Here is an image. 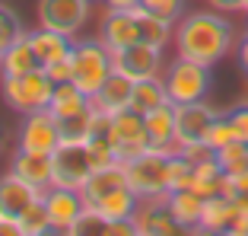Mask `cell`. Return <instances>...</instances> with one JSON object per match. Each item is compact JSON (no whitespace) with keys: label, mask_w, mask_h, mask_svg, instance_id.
Here are the masks:
<instances>
[{"label":"cell","mask_w":248,"mask_h":236,"mask_svg":"<svg viewBox=\"0 0 248 236\" xmlns=\"http://www.w3.org/2000/svg\"><path fill=\"white\" fill-rule=\"evenodd\" d=\"M169 211H172V217H175L188 233H194L197 223H201L204 198H201L194 188H175V192H169Z\"/></svg>","instance_id":"24"},{"label":"cell","mask_w":248,"mask_h":236,"mask_svg":"<svg viewBox=\"0 0 248 236\" xmlns=\"http://www.w3.org/2000/svg\"><path fill=\"white\" fill-rule=\"evenodd\" d=\"M178 58H191L201 64H217L232 48V26L217 13H188L175 26Z\"/></svg>","instance_id":"1"},{"label":"cell","mask_w":248,"mask_h":236,"mask_svg":"<svg viewBox=\"0 0 248 236\" xmlns=\"http://www.w3.org/2000/svg\"><path fill=\"white\" fill-rule=\"evenodd\" d=\"M54 163V188H73L83 192L86 179L93 176V156H89V137H61L58 150L51 153Z\"/></svg>","instance_id":"2"},{"label":"cell","mask_w":248,"mask_h":236,"mask_svg":"<svg viewBox=\"0 0 248 236\" xmlns=\"http://www.w3.org/2000/svg\"><path fill=\"white\" fill-rule=\"evenodd\" d=\"M140 0H108V10H134Z\"/></svg>","instance_id":"39"},{"label":"cell","mask_w":248,"mask_h":236,"mask_svg":"<svg viewBox=\"0 0 248 236\" xmlns=\"http://www.w3.org/2000/svg\"><path fill=\"white\" fill-rule=\"evenodd\" d=\"M162 64V48L150 42H134L121 51H111V67L118 74L131 77V80H146V77H156Z\"/></svg>","instance_id":"11"},{"label":"cell","mask_w":248,"mask_h":236,"mask_svg":"<svg viewBox=\"0 0 248 236\" xmlns=\"http://www.w3.org/2000/svg\"><path fill=\"white\" fill-rule=\"evenodd\" d=\"M217 163L223 166V172H229V176H239V172L248 169V144L245 140H232V144H226V147L217 150Z\"/></svg>","instance_id":"29"},{"label":"cell","mask_w":248,"mask_h":236,"mask_svg":"<svg viewBox=\"0 0 248 236\" xmlns=\"http://www.w3.org/2000/svg\"><path fill=\"white\" fill-rule=\"evenodd\" d=\"M108 236H137L134 217H127V220H108Z\"/></svg>","instance_id":"37"},{"label":"cell","mask_w":248,"mask_h":236,"mask_svg":"<svg viewBox=\"0 0 248 236\" xmlns=\"http://www.w3.org/2000/svg\"><path fill=\"white\" fill-rule=\"evenodd\" d=\"M22 35H26V29H22L19 16H16L13 10L0 7V54L7 51V48L16 42V38H22Z\"/></svg>","instance_id":"32"},{"label":"cell","mask_w":248,"mask_h":236,"mask_svg":"<svg viewBox=\"0 0 248 236\" xmlns=\"http://www.w3.org/2000/svg\"><path fill=\"white\" fill-rule=\"evenodd\" d=\"M235 217H239L235 198H226V195H210V198H204L201 223H197L194 233H226L229 223H232Z\"/></svg>","instance_id":"19"},{"label":"cell","mask_w":248,"mask_h":236,"mask_svg":"<svg viewBox=\"0 0 248 236\" xmlns=\"http://www.w3.org/2000/svg\"><path fill=\"white\" fill-rule=\"evenodd\" d=\"M42 188L29 185L26 179H19L16 172H7V176L0 179V214L7 217H19L26 207L32 204L35 198H42Z\"/></svg>","instance_id":"17"},{"label":"cell","mask_w":248,"mask_h":236,"mask_svg":"<svg viewBox=\"0 0 248 236\" xmlns=\"http://www.w3.org/2000/svg\"><path fill=\"white\" fill-rule=\"evenodd\" d=\"M150 13H156V16H162V19H169V22H175L178 16H182V0H140Z\"/></svg>","instance_id":"34"},{"label":"cell","mask_w":248,"mask_h":236,"mask_svg":"<svg viewBox=\"0 0 248 236\" xmlns=\"http://www.w3.org/2000/svg\"><path fill=\"white\" fill-rule=\"evenodd\" d=\"M124 166H127V185H131L140 198L169 192V153L150 147L146 153L127 160Z\"/></svg>","instance_id":"6"},{"label":"cell","mask_w":248,"mask_h":236,"mask_svg":"<svg viewBox=\"0 0 248 236\" xmlns=\"http://www.w3.org/2000/svg\"><path fill=\"white\" fill-rule=\"evenodd\" d=\"M54 86L58 83L48 77L45 67H35L32 74H22V77H3V102L13 112L29 115L35 109H48V102L54 96Z\"/></svg>","instance_id":"3"},{"label":"cell","mask_w":248,"mask_h":236,"mask_svg":"<svg viewBox=\"0 0 248 236\" xmlns=\"http://www.w3.org/2000/svg\"><path fill=\"white\" fill-rule=\"evenodd\" d=\"M121 185H127V166H124L121 160H115V163H108V166L93 169V176L86 179V185H83L80 195H83L86 204H95L102 195L115 192V188H121Z\"/></svg>","instance_id":"20"},{"label":"cell","mask_w":248,"mask_h":236,"mask_svg":"<svg viewBox=\"0 0 248 236\" xmlns=\"http://www.w3.org/2000/svg\"><path fill=\"white\" fill-rule=\"evenodd\" d=\"M89 3L93 0H38V22L45 29L77 35L89 19Z\"/></svg>","instance_id":"9"},{"label":"cell","mask_w":248,"mask_h":236,"mask_svg":"<svg viewBox=\"0 0 248 236\" xmlns=\"http://www.w3.org/2000/svg\"><path fill=\"white\" fill-rule=\"evenodd\" d=\"M108 137H111V144H115V153H118L121 163H127V160H134V156H140V153L150 150V134H146L143 115L134 112L131 105L111 115Z\"/></svg>","instance_id":"7"},{"label":"cell","mask_w":248,"mask_h":236,"mask_svg":"<svg viewBox=\"0 0 248 236\" xmlns=\"http://www.w3.org/2000/svg\"><path fill=\"white\" fill-rule=\"evenodd\" d=\"M45 207H48V217H51V227L54 233H70V227L77 223V217L83 214V201L80 192H73V188H48L45 192Z\"/></svg>","instance_id":"13"},{"label":"cell","mask_w":248,"mask_h":236,"mask_svg":"<svg viewBox=\"0 0 248 236\" xmlns=\"http://www.w3.org/2000/svg\"><path fill=\"white\" fill-rule=\"evenodd\" d=\"M89 105H93V99L70 80V83H58L54 86V96L48 102V109L58 115V121H64V118H77L83 112H89Z\"/></svg>","instance_id":"22"},{"label":"cell","mask_w":248,"mask_h":236,"mask_svg":"<svg viewBox=\"0 0 248 236\" xmlns=\"http://www.w3.org/2000/svg\"><path fill=\"white\" fill-rule=\"evenodd\" d=\"M162 102H172L169 99V89H166V80H156V77H146V80H134V96H131V109L146 115L153 112L156 105Z\"/></svg>","instance_id":"26"},{"label":"cell","mask_w":248,"mask_h":236,"mask_svg":"<svg viewBox=\"0 0 248 236\" xmlns=\"http://www.w3.org/2000/svg\"><path fill=\"white\" fill-rule=\"evenodd\" d=\"M61 121L51 109H35L26 115L19 128V147L22 150H35V153H54L61 144Z\"/></svg>","instance_id":"8"},{"label":"cell","mask_w":248,"mask_h":236,"mask_svg":"<svg viewBox=\"0 0 248 236\" xmlns=\"http://www.w3.org/2000/svg\"><path fill=\"white\" fill-rule=\"evenodd\" d=\"M10 172H16L19 179H26L29 185L48 192L51 188V176H54V163L51 153H35V150H16L13 163H10Z\"/></svg>","instance_id":"16"},{"label":"cell","mask_w":248,"mask_h":236,"mask_svg":"<svg viewBox=\"0 0 248 236\" xmlns=\"http://www.w3.org/2000/svg\"><path fill=\"white\" fill-rule=\"evenodd\" d=\"M219 118L217 109L197 99V102H182L175 105V140L178 147H188V144H201L210 131V125Z\"/></svg>","instance_id":"12"},{"label":"cell","mask_w":248,"mask_h":236,"mask_svg":"<svg viewBox=\"0 0 248 236\" xmlns=\"http://www.w3.org/2000/svg\"><path fill=\"white\" fill-rule=\"evenodd\" d=\"M26 35H29L32 51H35V58H38V64H42V67H48V64H54V61L70 58V54H73V42H70L73 35L45 29V26H42V29H35V32H26Z\"/></svg>","instance_id":"18"},{"label":"cell","mask_w":248,"mask_h":236,"mask_svg":"<svg viewBox=\"0 0 248 236\" xmlns=\"http://www.w3.org/2000/svg\"><path fill=\"white\" fill-rule=\"evenodd\" d=\"M35 67H42V64H38L35 51H32L29 35L16 38L7 51L0 54V77H22V74H32Z\"/></svg>","instance_id":"23"},{"label":"cell","mask_w":248,"mask_h":236,"mask_svg":"<svg viewBox=\"0 0 248 236\" xmlns=\"http://www.w3.org/2000/svg\"><path fill=\"white\" fill-rule=\"evenodd\" d=\"M239 61H242V67H245V74H248V35H245V42L239 45Z\"/></svg>","instance_id":"40"},{"label":"cell","mask_w":248,"mask_h":236,"mask_svg":"<svg viewBox=\"0 0 248 236\" xmlns=\"http://www.w3.org/2000/svg\"><path fill=\"white\" fill-rule=\"evenodd\" d=\"M232 140H239V137H235V128H232V121H229L226 115H219L217 121L210 125V131H207L204 144H210L213 150H219V147H226V144H232Z\"/></svg>","instance_id":"33"},{"label":"cell","mask_w":248,"mask_h":236,"mask_svg":"<svg viewBox=\"0 0 248 236\" xmlns=\"http://www.w3.org/2000/svg\"><path fill=\"white\" fill-rule=\"evenodd\" d=\"M226 118L232 121V128H235V137H239V140H245V144H248V102H245V105H235L232 112H226Z\"/></svg>","instance_id":"35"},{"label":"cell","mask_w":248,"mask_h":236,"mask_svg":"<svg viewBox=\"0 0 248 236\" xmlns=\"http://www.w3.org/2000/svg\"><path fill=\"white\" fill-rule=\"evenodd\" d=\"M131 13L140 19V42H150V45H156V48H162V45L172 38V22L156 16V13H150L143 3H137Z\"/></svg>","instance_id":"27"},{"label":"cell","mask_w":248,"mask_h":236,"mask_svg":"<svg viewBox=\"0 0 248 236\" xmlns=\"http://www.w3.org/2000/svg\"><path fill=\"white\" fill-rule=\"evenodd\" d=\"M131 96H134V80L124 77V74H118V70H111L108 80L102 83V89L93 96V105L102 109V112H108V115H115V112H121V109L131 105Z\"/></svg>","instance_id":"21"},{"label":"cell","mask_w":248,"mask_h":236,"mask_svg":"<svg viewBox=\"0 0 248 236\" xmlns=\"http://www.w3.org/2000/svg\"><path fill=\"white\" fill-rule=\"evenodd\" d=\"M99 38L108 51H121L127 45L140 42V19L131 10H108L102 19V29H99Z\"/></svg>","instance_id":"15"},{"label":"cell","mask_w":248,"mask_h":236,"mask_svg":"<svg viewBox=\"0 0 248 236\" xmlns=\"http://www.w3.org/2000/svg\"><path fill=\"white\" fill-rule=\"evenodd\" d=\"M134 223H137V233L143 236H172V233H188L182 223L172 217L169 211V192L162 195H146L140 198L137 211H134Z\"/></svg>","instance_id":"10"},{"label":"cell","mask_w":248,"mask_h":236,"mask_svg":"<svg viewBox=\"0 0 248 236\" xmlns=\"http://www.w3.org/2000/svg\"><path fill=\"white\" fill-rule=\"evenodd\" d=\"M16 220H19L22 236H45V233H54L51 217H48V207H45V195L32 201V204L26 207V211H22Z\"/></svg>","instance_id":"28"},{"label":"cell","mask_w":248,"mask_h":236,"mask_svg":"<svg viewBox=\"0 0 248 236\" xmlns=\"http://www.w3.org/2000/svg\"><path fill=\"white\" fill-rule=\"evenodd\" d=\"M70 236H108V217H102L93 204H86L77 223L70 227Z\"/></svg>","instance_id":"30"},{"label":"cell","mask_w":248,"mask_h":236,"mask_svg":"<svg viewBox=\"0 0 248 236\" xmlns=\"http://www.w3.org/2000/svg\"><path fill=\"white\" fill-rule=\"evenodd\" d=\"M210 7L219 13H248V0H210Z\"/></svg>","instance_id":"38"},{"label":"cell","mask_w":248,"mask_h":236,"mask_svg":"<svg viewBox=\"0 0 248 236\" xmlns=\"http://www.w3.org/2000/svg\"><path fill=\"white\" fill-rule=\"evenodd\" d=\"M210 83H213L210 64H201V61H191V58H178L166 74L169 99H172L175 105L204 99L207 93H210Z\"/></svg>","instance_id":"5"},{"label":"cell","mask_w":248,"mask_h":236,"mask_svg":"<svg viewBox=\"0 0 248 236\" xmlns=\"http://www.w3.org/2000/svg\"><path fill=\"white\" fill-rule=\"evenodd\" d=\"M45 70H48V77H51L54 83H70L73 80V58H61V61H54V64H48Z\"/></svg>","instance_id":"36"},{"label":"cell","mask_w":248,"mask_h":236,"mask_svg":"<svg viewBox=\"0 0 248 236\" xmlns=\"http://www.w3.org/2000/svg\"><path fill=\"white\" fill-rule=\"evenodd\" d=\"M0 144H3V134H0Z\"/></svg>","instance_id":"41"},{"label":"cell","mask_w":248,"mask_h":236,"mask_svg":"<svg viewBox=\"0 0 248 236\" xmlns=\"http://www.w3.org/2000/svg\"><path fill=\"white\" fill-rule=\"evenodd\" d=\"M137 204H140V195L134 192L131 185H121V188H115V192L102 195L93 207L102 217H108V220H127V217H134Z\"/></svg>","instance_id":"25"},{"label":"cell","mask_w":248,"mask_h":236,"mask_svg":"<svg viewBox=\"0 0 248 236\" xmlns=\"http://www.w3.org/2000/svg\"><path fill=\"white\" fill-rule=\"evenodd\" d=\"M143 125H146V134H150V147L162 150L169 156L182 153V147L175 140V102H162L153 112H146Z\"/></svg>","instance_id":"14"},{"label":"cell","mask_w":248,"mask_h":236,"mask_svg":"<svg viewBox=\"0 0 248 236\" xmlns=\"http://www.w3.org/2000/svg\"><path fill=\"white\" fill-rule=\"evenodd\" d=\"M70 58H73V83L93 99L102 89V83L108 80V74L115 70L111 67V51L102 45V38H95V42L73 45Z\"/></svg>","instance_id":"4"},{"label":"cell","mask_w":248,"mask_h":236,"mask_svg":"<svg viewBox=\"0 0 248 236\" xmlns=\"http://www.w3.org/2000/svg\"><path fill=\"white\" fill-rule=\"evenodd\" d=\"M191 182H194V163L185 153H172L169 156V192L191 188Z\"/></svg>","instance_id":"31"}]
</instances>
